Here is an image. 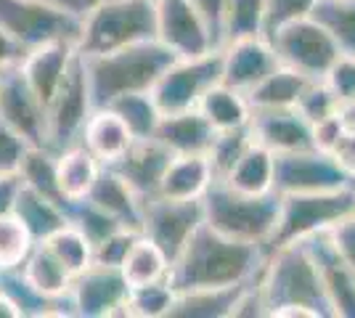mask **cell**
I'll return each instance as SVG.
<instances>
[{"label":"cell","mask_w":355,"mask_h":318,"mask_svg":"<svg viewBox=\"0 0 355 318\" xmlns=\"http://www.w3.org/2000/svg\"><path fill=\"white\" fill-rule=\"evenodd\" d=\"M266 255V247L236 242L202 223L173 260L167 281L175 292L239 287L260 273Z\"/></svg>","instance_id":"cell-1"},{"label":"cell","mask_w":355,"mask_h":318,"mask_svg":"<svg viewBox=\"0 0 355 318\" xmlns=\"http://www.w3.org/2000/svg\"><path fill=\"white\" fill-rule=\"evenodd\" d=\"M175 59V53L167 51L159 40H146L101 56H85L93 104L109 106L130 93H151L157 80Z\"/></svg>","instance_id":"cell-2"},{"label":"cell","mask_w":355,"mask_h":318,"mask_svg":"<svg viewBox=\"0 0 355 318\" xmlns=\"http://www.w3.org/2000/svg\"><path fill=\"white\" fill-rule=\"evenodd\" d=\"M257 281H260V292L268 305V316L276 308H289V305L308 308L318 318L331 316L321 279H318V268L305 242L268 249L266 263L257 273Z\"/></svg>","instance_id":"cell-3"},{"label":"cell","mask_w":355,"mask_h":318,"mask_svg":"<svg viewBox=\"0 0 355 318\" xmlns=\"http://www.w3.org/2000/svg\"><path fill=\"white\" fill-rule=\"evenodd\" d=\"M205 204V223L223 236H231L236 242L266 247L273 239V231L279 223L282 197L279 194H241L236 188L215 181L202 199Z\"/></svg>","instance_id":"cell-4"},{"label":"cell","mask_w":355,"mask_h":318,"mask_svg":"<svg viewBox=\"0 0 355 318\" xmlns=\"http://www.w3.org/2000/svg\"><path fill=\"white\" fill-rule=\"evenodd\" d=\"M146 40H157V3L106 0L80 21L77 51L83 56H101Z\"/></svg>","instance_id":"cell-5"},{"label":"cell","mask_w":355,"mask_h":318,"mask_svg":"<svg viewBox=\"0 0 355 318\" xmlns=\"http://www.w3.org/2000/svg\"><path fill=\"white\" fill-rule=\"evenodd\" d=\"M350 212H355L353 186L334 188V191H315V194H286L282 197L279 223L268 249L318 236Z\"/></svg>","instance_id":"cell-6"},{"label":"cell","mask_w":355,"mask_h":318,"mask_svg":"<svg viewBox=\"0 0 355 318\" xmlns=\"http://www.w3.org/2000/svg\"><path fill=\"white\" fill-rule=\"evenodd\" d=\"M93 109H96V104H93L85 56L77 51V56H74L67 75L61 80L59 91L53 93V98L45 106V114H48V149L61 152V149H67L72 143H80L85 122L90 120Z\"/></svg>","instance_id":"cell-7"},{"label":"cell","mask_w":355,"mask_h":318,"mask_svg":"<svg viewBox=\"0 0 355 318\" xmlns=\"http://www.w3.org/2000/svg\"><path fill=\"white\" fill-rule=\"evenodd\" d=\"M0 27L21 48L69 40L77 46L80 19L61 11L51 0H0Z\"/></svg>","instance_id":"cell-8"},{"label":"cell","mask_w":355,"mask_h":318,"mask_svg":"<svg viewBox=\"0 0 355 318\" xmlns=\"http://www.w3.org/2000/svg\"><path fill=\"white\" fill-rule=\"evenodd\" d=\"M268 40L279 56V64L297 69L300 75L311 77V80H321L326 69L342 53L337 43L331 40V35L313 16L284 24L282 30H276Z\"/></svg>","instance_id":"cell-9"},{"label":"cell","mask_w":355,"mask_h":318,"mask_svg":"<svg viewBox=\"0 0 355 318\" xmlns=\"http://www.w3.org/2000/svg\"><path fill=\"white\" fill-rule=\"evenodd\" d=\"M220 82V51L193 59H175L151 88L162 114L196 109L205 93Z\"/></svg>","instance_id":"cell-10"},{"label":"cell","mask_w":355,"mask_h":318,"mask_svg":"<svg viewBox=\"0 0 355 318\" xmlns=\"http://www.w3.org/2000/svg\"><path fill=\"white\" fill-rule=\"evenodd\" d=\"M202 223H205L202 199H144L141 233L148 236L170 258V265Z\"/></svg>","instance_id":"cell-11"},{"label":"cell","mask_w":355,"mask_h":318,"mask_svg":"<svg viewBox=\"0 0 355 318\" xmlns=\"http://www.w3.org/2000/svg\"><path fill=\"white\" fill-rule=\"evenodd\" d=\"M345 186H350V178L331 159V154L318 152V149L276 154L273 191L279 197L334 191V188H345Z\"/></svg>","instance_id":"cell-12"},{"label":"cell","mask_w":355,"mask_h":318,"mask_svg":"<svg viewBox=\"0 0 355 318\" xmlns=\"http://www.w3.org/2000/svg\"><path fill=\"white\" fill-rule=\"evenodd\" d=\"M157 3V40L178 59H193L220 51L207 21L191 0H154Z\"/></svg>","instance_id":"cell-13"},{"label":"cell","mask_w":355,"mask_h":318,"mask_svg":"<svg viewBox=\"0 0 355 318\" xmlns=\"http://www.w3.org/2000/svg\"><path fill=\"white\" fill-rule=\"evenodd\" d=\"M0 120L24 136L32 146H48V114L45 104L30 88L19 64L6 69L0 85Z\"/></svg>","instance_id":"cell-14"},{"label":"cell","mask_w":355,"mask_h":318,"mask_svg":"<svg viewBox=\"0 0 355 318\" xmlns=\"http://www.w3.org/2000/svg\"><path fill=\"white\" fill-rule=\"evenodd\" d=\"M69 300H72L74 316H83V318L125 316L128 284H125L119 268L93 263L80 276H74Z\"/></svg>","instance_id":"cell-15"},{"label":"cell","mask_w":355,"mask_h":318,"mask_svg":"<svg viewBox=\"0 0 355 318\" xmlns=\"http://www.w3.org/2000/svg\"><path fill=\"white\" fill-rule=\"evenodd\" d=\"M279 67V56L266 35L236 37L220 48V82L247 93L263 77H268Z\"/></svg>","instance_id":"cell-16"},{"label":"cell","mask_w":355,"mask_h":318,"mask_svg":"<svg viewBox=\"0 0 355 318\" xmlns=\"http://www.w3.org/2000/svg\"><path fill=\"white\" fill-rule=\"evenodd\" d=\"M305 247L318 268L331 318H355V271L337 255L326 231L305 239Z\"/></svg>","instance_id":"cell-17"},{"label":"cell","mask_w":355,"mask_h":318,"mask_svg":"<svg viewBox=\"0 0 355 318\" xmlns=\"http://www.w3.org/2000/svg\"><path fill=\"white\" fill-rule=\"evenodd\" d=\"M252 138L273 154L302 152L313 146V125L297 109H260L252 112Z\"/></svg>","instance_id":"cell-18"},{"label":"cell","mask_w":355,"mask_h":318,"mask_svg":"<svg viewBox=\"0 0 355 318\" xmlns=\"http://www.w3.org/2000/svg\"><path fill=\"white\" fill-rule=\"evenodd\" d=\"M170 159H173V152L164 149L157 138H135L133 146L125 152V157L112 167L125 178V183L138 197L148 199L157 194Z\"/></svg>","instance_id":"cell-19"},{"label":"cell","mask_w":355,"mask_h":318,"mask_svg":"<svg viewBox=\"0 0 355 318\" xmlns=\"http://www.w3.org/2000/svg\"><path fill=\"white\" fill-rule=\"evenodd\" d=\"M77 56V46L69 40H56V43H45L27 51V56L21 59L19 69L27 77L30 88L37 93V98L48 106L53 98V93L59 91L61 80L67 75L69 64Z\"/></svg>","instance_id":"cell-20"},{"label":"cell","mask_w":355,"mask_h":318,"mask_svg":"<svg viewBox=\"0 0 355 318\" xmlns=\"http://www.w3.org/2000/svg\"><path fill=\"white\" fill-rule=\"evenodd\" d=\"M133 133L112 106H96L80 138V143L104 167L117 165L125 152L133 146Z\"/></svg>","instance_id":"cell-21"},{"label":"cell","mask_w":355,"mask_h":318,"mask_svg":"<svg viewBox=\"0 0 355 318\" xmlns=\"http://www.w3.org/2000/svg\"><path fill=\"white\" fill-rule=\"evenodd\" d=\"M215 183L207 154H173L154 197L164 199H205Z\"/></svg>","instance_id":"cell-22"},{"label":"cell","mask_w":355,"mask_h":318,"mask_svg":"<svg viewBox=\"0 0 355 318\" xmlns=\"http://www.w3.org/2000/svg\"><path fill=\"white\" fill-rule=\"evenodd\" d=\"M215 136V127L205 120L199 109L162 114L159 127L154 133V138L173 154H207Z\"/></svg>","instance_id":"cell-23"},{"label":"cell","mask_w":355,"mask_h":318,"mask_svg":"<svg viewBox=\"0 0 355 318\" xmlns=\"http://www.w3.org/2000/svg\"><path fill=\"white\" fill-rule=\"evenodd\" d=\"M101 170L104 165L83 143H72V146L56 152V183H59L61 199L67 202V207L88 199Z\"/></svg>","instance_id":"cell-24"},{"label":"cell","mask_w":355,"mask_h":318,"mask_svg":"<svg viewBox=\"0 0 355 318\" xmlns=\"http://www.w3.org/2000/svg\"><path fill=\"white\" fill-rule=\"evenodd\" d=\"M90 202H96L101 210H106L112 218H117L125 228L141 231V218H144V199L135 194L125 183L114 167H104L98 181L88 194Z\"/></svg>","instance_id":"cell-25"},{"label":"cell","mask_w":355,"mask_h":318,"mask_svg":"<svg viewBox=\"0 0 355 318\" xmlns=\"http://www.w3.org/2000/svg\"><path fill=\"white\" fill-rule=\"evenodd\" d=\"M273 178H276V154L266 149L263 143L252 141L239 157V162L231 167V173L223 178L225 186L236 188L241 194H276L273 191Z\"/></svg>","instance_id":"cell-26"},{"label":"cell","mask_w":355,"mask_h":318,"mask_svg":"<svg viewBox=\"0 0 355 318\" xmlns=\"http://www.w3.org/2000/svg\"><path fill=\"white\" fill-rule=\"evenodd\" d=\"M14 215L30 228L35 242H45L51 233H56L59 228L69 223V212H67V207L61 202L43 197L40 191H35V188L24 186V183H21V188L16 194Z\"/></svg>","instance_id":"cell-27"},{"label":"cell","mask_w":355,"mask_h":318,"mask_svg":"<svg viewBox=\"0 0 355 318\" xmlns=\"http://www.w3.org/2000/svg\"><path fill=\"white\" fill-rule=\"evenodd\" d=\"M21 271H24L27 281H30L32 289H35L40 297L51 300V303L69 300L74 276L51 255V249H48L43 242H37L32 247V252L27 255V260L21 263Z\"/></svg>","instance_id":"cell-28"},{"label":"cell","mask_w":355,"mask_h":318,"mask_svg":"<svg viewBox=\"0 0 355 318\" xmlns=\"http://www.w3.org/2000/svg\"><path fill=\"white\" fill-rule=\"evenodd\" d=\"M205 120L215 127V133H225V130H241V127H250L252 122V106L247 93L236 91L225 82L212 85L205 98L196 106Z\"/></svg>","instance_id":"cell-29"},{"label":"cell","mask_w":355,"mask_h":318,"mask_svg":"<svg viewBox=\"0 0 355 318\" xmlns=\"http://www.w3.org/2000/svg\"><path fill=\"white\" fill-rule=\"evenodd\" d=\"M308 82H311V77L300 75L297 69H289V67L279 64L252 91H247L252 112H260V109H295L297 98H300V93L305 91Z\"/></svg>","instance_id":"cell-30"},{"label":"cell","mask_w":355,"mask_h":318,"mask_svg":"<svg viewBox=\"0 0 355 318\" xmlns=\"http://www.w3.org/2000/svg\"><path fill=\"white\" fill-rule=\"evenodd\" d=\"M119 273H122L128 289L154 284V281H164L167 273H170V258L148 236L138 233L135 242L130 244L125 260L119 263Z\"/></svg>","instance_id":"cell-31"},{"label":"cell","mask_w":355,"mask_h":318,"mask_svg":"<svg viewBox=\"0 0 355 318\" xmlns=\"http://www.w3.org/2000/svg\"><path fill=\"white\" fill-rule=\"evenodd\" d=\"M239 287L225 289H191V292H175V300L170 308L173 318H231L234 303H236Z\"/></svg>","instance_id":"cell-32"},{"label":"cell","mask_w":355,"mask_h":318,"mask_svg":"<svg viewBox=\"0 0 355 318\" xmlns=\"http://www.w3.org/2000/svg\"><path fill=\"white\" fill-rule=\"evenodd\" d=\"M313 19L321 21L342 53L355 56V0H318Z\"/></svg>","instance_id":"cell-33"},{"label":"cell","mask_w":355,"mask_h":318,"mask_svg":"<svg viewBox=\"0 0 355 318\" xmlns=\"http://www.w3.org/2000/svg\"><path fill=\"white\" fill-rule=\"evenodd\" d=\"M43 244L72 276H80L85 268L93 265V244H90L88 239H85V233H83L80 228H74L72 223H67V226L59 228L56 233H51Z\"/></svg>","instance_id":"cell-34"},{"label":"cell","mask_w":355,"mask_h":318,"mask_svg":"<svg viewBox=\"0 0 355 318\" xmlns=\"http://www.w3.org/2000/svg\"><path fill=\"white\" fill-rule=\"evenodd\" d=\"M19 178L24 186H30L35 191H40L43 197L56 199L67 207V202L61 199L59 183H56V152L48 146H30V152L24 157V162L19 167Z\"/></svg>","instance_id":"cell-35"},{"label":"cell","mask_w":355,"mask_h":318,"mask_svg":"<svg viewBox=\"0 0 355 318\" xmlns=\"http://www.w3.org/2000/svg\"><path fill=\"white\" fill-rule=\"evenodd\" d=\"M109 106L122 117L133 138H154L159 120H162V112L151 93H130V96L112 101Z\"/></svg>","instance_id":"cell-36"},{"label":"cell","mask_w":355,"mask_h":318,"mask_svg":"<svg viewBox=\"0 0 355 318\" xmlns=\"http://www.w3.org/2000/svg\"><path fill=\"white\" fill-rule=\"evenodd\" d=\"M173 300H175V289L167 279L154 281V284H144V287H130L128 289V300H125V316L164 318L170 316Z\"/></svg>","instance_id":"cell-37"},{"label":"cell","mask_w":355,"mask_h":318,"mask_svg":"<svg viewBox=\"0 0 355 318\" xmlns=\"http://www.w3.org/2000/svg\"><path fill=\"white\" fill-rule=\"evenodd\" d=\"M268 0H228L225 24H223V43L236 37H252L266 32Z\"/></svg>","instance_id":"cell-38"},{"label":"cell","mask_w":355,"mask_h":318,"mask_svg":"<svg viewBox=\"0 0 355 318\" xmlns=\"http://www.w3.org/2000/svg\"><path fill=\"white\" fill-rule=\"evenodd\" d=\"M67 212H69V223H72L74 228H80L93 247L101 244L104 239H109L112 233H117L119 228H125L117 218H112L109 212L101 210V207H98L96 202H90V199L74 202V204L67 207ZM130 231H133V228H130Z\"/></svg>","instance_id":"cell-39"},{"label":"cell","mask_w":355,"mask_h":318,"mask_svg":"<svg viewBox=\"0 0 355 318\" xmlns=\"http://www.w3.org/2000/svg\"><path fill=\"white\" fill-rule=\"evenodd\" d=\"M35 236L14 212L0 215V271L21 265L35 247Z\"/></svg>","instance_id":"cell-40"},{"label":"cell","mask_w":355,"mask_h":318,"mask_svg":"<svg viewBox=\"0 0 355 318\" xmlns=\"http://www.w3.org/2000/svg\"><path fill=\"white\" fill-rule=\"evenodd\" d=\"M252 141V130L250 127H241V130H225V133H218L212 146H209V162H212V173H215V181H223L231 167L239 162V157L244 154V149L250 146Z\"/></svg>","instance_id":"cell-41"},{"label":"cell","mask_w":355,"mask_h":318,"mask_svg":"<svg viewBox=\"0 0 355 318\" xmlns=\"http://www.w3.org/2000/svg\"><path fill=\"white\" fill-rule=\"evenodd\" d=\"M295 109L305 120L311 122V125H315V122L326 120V117L340 114L342 104L337 101V96L326 88L324 80H311V82L305 85V91L300 93Z\"/></svg>","instance_id":"cell-42"},{"label":"cell","mask_w":355,"mask_h":318,"mask_svg":"<svg viewBox=\"0 0 355 318\" xmlns=\"http://www.w3.org/2000/svg\"><path fill=\"white\" fill-rule=\"evenodd\" d=\"M318 6V0H268L266 8V37H270L276 30H282L284 24H292L297 19H308L313 16Z\"/></svg>","instance_id":"cell-43"},{"label":"cell","mask_w":355,"mask_h":318,"mask_svg":"<svg viewBox=\"0 0 355 318\" xmlns=\"http://www.w3.org/2000/svg\"><path fill=\"white\" fill-rule=\"evenodd\" d=\"M326 82V88L337 96V101L342 106L355 98V56L340 53L334 64L326 69V75L321 77Z\"/></svg>","instance_id":"cell-44"},{"label":"cell","mask_w":355,"mask_h":318,"mask_svg":"<svg viewBox=\"0 0 355 318\" xmlns=\"http://www.w3.org/2000/svg\"><path fill=\"white\" fill-rule=\"evenodd\" d=\"M30 141L0 120V175H19V167L30 152Z\"/></svg>","instance_id":"cell-45"},{"label":"cell","mask_w":355,"mask_h":318,"mask_svg":"<svg viewBox=\"0 0 355 318\" xmlns=\"http://www.w3.org/2000/svg\"><path fill=\"white\" fill-rule=\"evenodd\" d=\"M141 231H130V228H119L117 233H112L109 239H104L101 244L93 247V263L98 265H112V268H119V263L125 260L130 244L135 242Z\"/></svg>","instance_id":"cell-46"},{"label":"cell","mask_w":355,"mask_h":318,"mask_svg":"<svg viewBox=\"0 0 355 318\" xmlns=\"http://www.w3.org/2000/svg\"><path fill=\"white\" fill-rule=\"evenodd\" d=\"M326 236H329L331 247L337 249V255L355 271V212L337 220L334 226L326 231Z\"/></svg>","instance_id":"cell-47"},{"label":"cell","mask_w":355,"mask_h":318,"mask_svg":"<svg viewBox=\"0 0 355 318\" xmlns=\"http://www.w3.org/2000/svg\"><path fill=\"white\" fill-rule=\"evenodd\" d=\"M193 8L199 11V16L207 21L209 32L215 37L218 48H223V24H225V8L228 0H191Z\"/></svg>","instance_id":"cell-48"},{"label":"cell","mask_w":355,"mask_h":318,"mask_svg":"<svg viewBox=\"0 0 355 318\" xmlns=\"http://www.w3.org/2000/svg\"><path fill=\"white\" fill-rule=\"evenodd\" d=\"M347 125L342 120V112L340 114H334V117H326V120L315 122L313 125V146L318 149V152H331V146L337 143V138L342 136V130H345Z\"/></svg>","instance_id":"cell-49"},{"label":"cell","mask_w":355,"mask_h":318,"mask_svg":"<svg viewBox=\"0 0 355 318\" xmlns=\"http://www.w3.org/2000/svg\"><path fill=\"white\" fill-rule=\"evenodd\" d=\"M331 159L340 165V170L353 181L355 178V127H345L337 143L331 146Z\"/></svg>","instance_id":"cell-50"},{"label":"cell","mask_w":355,"mask_h":318,"mask_svg":"<svg viewBox=\"0 0 355 318\" xmlns=\"http://www.w3.org/2000/svg\"><path fill=\"white\" fill-rule=\"evenodd\" d=\"M27 56V48H21L8 32L0 27V67H16Z\"/></svg>","instance_id":"cell-51"},{"label":"cell","mask_w":355,"mask_h":318,"mask_svg":"<svg viewBox=\"0 0 355 318\" xmlns=\"http://www.w3.org/2000/svg\"><path fill=\"white\" fill-rule=\"evenodd\" d=\"M19 188H21V178L19 175H0V215L14 212V202Z\"/></svg>","instance_id":"cell-52"},{"label":"cell","mask_w":355,"mask_h":318,"mask_svg":"<svg viewBox=\"0 0 355 318\" xmlns=\"http://www.w3.org/2000/svg\"><path fill=\"white\" fill-rule=\"evenodd\" d=\"M53 6H59L61 11H67L69 16H74V19H85V16L90 14V11H96L98 6H104L106 0H51Z\"/></svg>","instance_id":"cell-53"},{"label":"cell","mask_w":355,"mask_h":318,"mask_svg":"<svg viewBox=\"0 0 355 318\" xmlns=\"http://www.w3.org/2000/svg\"><path fill=\"white\" fill-rule=\"evenodd\" d=\"M0 318H21L19 316V308H16L3 292H0Z\"/></svg>","instance_id":"cell-54"},{"label":"cell","mask_w":355,"mask_h":318,"mask_svg":"<svg viewBox=\"0 0 355 318\" xmlns=\"http://www.w3.org/2000/svg\"><path fill=\"white\" fill-rule=\"evenodd\" d=\"M342 120H345L347 127H355V98L342 106Z\"/></svg>","instance_id":"cell-55"},{"label":"cell","mask_w":355,"mask_h":318,"mask_svg":"<svg viewBox=\"0 0 355 318\" xmlns=\"http://www.w3.org/2000/svg\"><path fill=\"white\" fill-rule=\"evenodd\" d=\"M6 69H8V67H0V85H3V77H6Z\"/></svg>","instance_id":"cell-56"},{"label":"cell","mask_w":355,"mask_h":318,"mask_svg":"<svg viewBox=\"0 0 355 318\" xmlns=\"http://www.w3.org/2000/svg\"><path fill=\"white\" fill-rule=\"evenodd\" d=\"M350 186H353V194H355V178H353V181H350Z\"/></svg>","instance_id":"cell-57"}]
</instances>
